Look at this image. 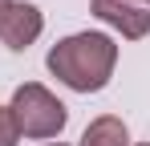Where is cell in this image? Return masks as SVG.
<instances>
[{
  "instance_id": "52a82bcc",
  "label": "cell",
  "mask_w": 150,
  "mask_h": 146,
  "mask_svg": "<svg viewBox=\"0 0 150 146\" xmlns=\"http://www.w3.org/2000/svg\"><path fill=\"white\" fill-rule=\"evenodd\" d=\"M8 4H12V0H0V16H4V8H8Z\"/></svg>"
},
{
  "instance_id": "7a4b0ae2",
  "label": "cell",
  "mask_w": 150,
  "mask_h": 146,
  "mask_svg": "<svg viewBox=\"0 0 150 146\" xmlns=\"http://www.w3.org/2000/svg\"><path fill=\"white\" fill-rule=\"evenodd\" d=\"M12 118H16V130L25 138H57L69 122V110L57 94H49L41 81H25L16 85L12 94Z\"/></svg>"
},
{
  "instance_id": "30bf717a",
  "label": "cell",
  "mask_w": 150,
  "mask_h": 146,
  "mask_svg": "<svg viewBox=\"0 0 150 146\" xmlns=\"http://www.w3.org/2000/svg\"><path fill=\"white\" fill-rule=\"evenodd\" d=\"M146 4H150V0H146Z\"/></svg>"
},
{
  "instance_id": "8992f818",
  "label": "cell",
  "mask_w": 150,
  "mask_h": 146,
  "mask_svg": "<svg viewBox=\"0 0 150 146\" xmlns=\"http://www.w3.org/2000/svg\"><path fill=\"white\" fill-rule=\"evenodd\" d=\"M21 142V130H16V118L8 106H0V146H16Z\"/></svg>"
},
{
  "instance_id": "ba28073f",
  "label": "cell",
  "mask_w": 150,
  "mask_h": 146,
  "mask_svg": "<svg viewBox=\"0 0 150 146\" xmlns=\"http://www.w3.org/2000/svg\"><path fill=\"white\" fill-rule=\"evenodd\" d=\"M45 146H65V142H45Z\"/></svg>"
},
{
  "instance_id": "3957f363",
  "label": "cell",
  "mask_w": 150,
  "mask_h": 146,
  "mask_svg": "<svg viewBox=\"0 0 150 146\" xmlns=\"http://www.w3.org/2000/svg\"><path fill=\"white\" fill-rule=\"evenodd\" d=\"M41 33H45V16H41L37 4L12 0V4L4 8V16H0V41H4V49L21 53V49H28Z\"/></svg>"
},
{
  "instance_id": "9c48e42d",
  "label": "cell",
  "mask_w": 150,
  "mask_h": 146,
  "mask_svg": "<svg viewBox=\"0 0 150 146\" xmlns=\"http://www.w3.org/2000/svg\"><path fill=\"white\" fill-rule=\"evenodd\" d=\"M142 146H150V142H142Z\"/></svg>"
},
{
  "instance_id": "5b68a950",
  "label": "cell",
  "mask_w": 150,
  "mask_h": 146,
  "mask_svg": "<svg viewBox=\"0 0 150 146\" xmlns=\"http://www.w3.org/2000/svg\"><path fill=\"white\" fill-rule=\"evenodd\" d=\"M81 146H130V130H126L122 118H114V114H101L85 126V134H81Z\"/></svg>"
},
{
  "instance_id": "277c9868",
  "label": "cell",
  "mask_w": 150,
  "mask_h": 146,
  "mask_svg": "<svg viewBox=\"0 0 150 146\" xmlns=\"http://www.w3.org/2000/svg\"><path fill=\"white\" fill-rule=\"evenodd\" d=\"M89 12L114 33H122L126 41H142L150 33V12L134 0H89Z\"/></svg>"
},
{
  "instance_id": "6da1fadb",
  "label": "cell",
  "mask_w": 150,
  "mask_h": 146,
  "mask_svg": "<svg viewBox=\"0 0 150 146\" xmlns=\"http://www.w3.org/2000/svg\"><path fill=\"white\" fill-rule=\"evenodd\" d=\"M49 73L69 85L73 94H98L110 85L114 65H118V41L105 37V33H73L65 41H57L45 57Z\"/></svg>"
}]
</instances>
